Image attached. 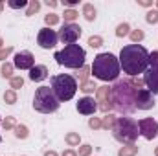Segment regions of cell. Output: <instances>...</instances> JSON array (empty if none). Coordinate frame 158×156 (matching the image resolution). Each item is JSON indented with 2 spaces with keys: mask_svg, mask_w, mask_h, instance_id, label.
I'll use <instances>...</instances> for the list:
<instances>
[{
  "mask_svg": "<svg viewBox=\"0 0 158 156\" xmlns=\"http://www.w3.org/2000/svg\"><path fill=\"white\" fill-rule=\"evenodd\" d=\"M96 110H98V103L94 101V97L85 96L83 99L77 101V112L79 114H83V116H92Z\"/></svg>",
  "mask_w": 158,
  "mask_h": 156,
  "instance_id": "14",
  "label": "cell"
},
{
  "mask_svg": "<svg viewBox=\"0 0 158 156\" xmlns=\"http://www.w3.org/2000/svg\"><path fill=\"white\" fill-rule=\"evenodd\" d=\"M77 4H79V0H64V6H68L70 9H72L74 6H77Z\"/></svg>",
  "mask_w": 158,
  "mask_h": 156,
  "instance_id": "40",
  "label": "cell"
},
{
  "mask_svg": "<svg viewBox=\"0 0 158 156\" xmlns=\"http://www.w3.org/2000/svg\"><path fill=\"white\" fill-rule=\"evenodd\" d=\"M136 92L138 88L131 83V79H118L110 86V103L121 114H132L136 110Z\"/></svg>",
  "mask_w": 158,
  "mask_h": 156,
  "instance_id": "2",
  "label": "cell"
},
{
  "mask_svg": "<svg viewBox=\"0 0 158 156\" xmlns=\"http://www.w3.org/2000/svg\"><path fill=\"white\" fill-rule=\"evenodd\" d=\"M4 101L7 105H15L17 103V92L15 90H6L4 92Z\"/></svg>",
  "mask_w": 158,
  "mask_h": 156,
  "instance_id": "27",
  "label": "cell"
},
{
  "mask_svg": "<svg viewBox=\"0 0 158 156\" xmlns=\"http://www.w3.org/2000/svg\"><path fill=\"white\" fill-rule=\"evenodd\" d=\"M143 83L147 84V90L155 96L158 94V68H149L143 72Z\"/></svg>",
  "mask_w": 158,
  "mask_h": 156,
  "instance_id": "15",
  "label": "cell"
},
{
  "mask_svg": "<svg viewBox=\"0 0 158 156\" xmlns=\"http://www.w3.org/2000/svg\"><path fill=\"white\" fill-rule=\"evenodd\" d=\"M96 103L98 109L105 114H109V110L112 109V103H110V86H98L96 90Z\"/></svg>",
  "mask_w": 158,
  "mask_h": 156,
  "instance_id": "10",
  "label": "cell"
},
{
  "mask_svg": "<svg viewBox=\"0 0 158 156\" xmlns=\"http://www.w3.org/2000/svg\"><path fill=\"white\" fill-rule=\"evenodd\" d=\"M40 9V2H37V0H31L30 4H28V11H26V15L28 17H31L33 13H37Z\"/></svg>",
  "mask_w": 158,
  "mask_h": 156,
  "instance_id": "30",
  "label": "cell"
},
{
  "mask_svg": "<svg viewBox=\"0 0 158 156\" xmlns=\"http://www.w3.org/2000/svg\"><path fill=\"white\" fill-rule=\"evenodd\" d=\"M63 17H64V22L72 24V22L79 17V13L76 11V9H64V15H63Z\"/></svg>",
  "mask_w": 158,
  "mask_h": 156,
  "instance_id": "28",
  "label": "cell"
},
{
  "mask_svg": "<svg viewBox=\"0 0 158 156\" xmlns=\"http://www.w3.org/2000/svg\"><path fill=\"white\" fill-rule=\"evenodd\" d=\"M2 9H4V2H0V11H2Z\"/></svg>",
  "mask_w": 158,
  "mask_h": 156,
  "instance_id": "45",
  "label": "cell"
},
{
  "mask_svg": "<svg viewBox=\"0 0 158 156\" xmlns=\"http://www.w3.org/2000/svg\"><path fill=\"white\" fill-rule=\"evenodd\" d=\"M33 109L42 114H52L59 109V99L55 97V94L50 86L37 88V92L33 96Z\"/></svg>",
  "mask_w": 158,
  "mask_h": 156,
  "instance_id": "7",
  "label": "cell"
},
{
  "mask_svg": "<svg viewBox=\"0 0 158 156\" xmlns=\"http://www.w3.org/2000/svg\"><path fill=\"white\" fill-rule=\"evenodd\" d=\"M155 154H156V156H158V147H156V149H155Z\"/></svg>",
  "mask_w": 158,
  "mask_h": 156,
  "instance_id": "47",
  "label": "cell"
},
{
  "mask_svg": "<svg viewBox=\"0 0 158 156\" xmlns=\"http://www.w3.org/2000/svg\"><path fill=\"white\" fill-rule=\"evenodd\" d=\"M64 142H66L70 147H77L79 142H81V136H79L77 132H68V134L64 136Z\"/></svg>",
  "mask_w": 158,
  "mask_h": 156,
  "instance_id": "20",
  "label": "cell"
},
{
  "mask_svg": "<svg viewBox=\"0 0 158 156\" xmlns=\"http://www.w3.org/2000/svg\"><path fill=\"white\" fill-rule=\"evenodd\" d=\"M136 154H138V145H134V143L123 145L118 151V156H136Z\"/></svg>",
  "mask_w": 158,
  "mask_h": 156,
  "instance_id": "17",
  "label": "cell"
},
{
  "mask_svg": "<svg viewBox=\"0 0 158 156\" xmlns=\"http://www.w3.org/2000/svg\"><path fill=\"white\" fill-rule=\"evenodd\" d=\"M88 127L94 129V130H96V129H101V119H99V117H90V119H88Z\"/></svg>",
  "mask_w": 158,
  "mask_h": 156,
  "instance_id": "39",
  "label": "cell"
},
{
  "mask_svg": "<svg viewBox=\"0 0 158 156\" xmlns=\"http://www.w3.org/2000/svg\"><path fill=\"white\" fill-rule=\"evenodd\" d=\"M145 20H147V24H158V9H151V11H147Z\"/></svg>",
  "mask_w": 158,
  "mask_h": 156,
  "instance_id": "29",
  "label": "cell"
},
{
  "mask_svg": "<svg viewBox=\"0 0 158 156\" xmlns=\"http://www.w3.org/2000/svg\"><path fill=\"white\" fill-rule=\"evenodd\" d=\"M119 61L118 57L110 51H105V53H99L94 57V63H92V74L94 77L99 79V81H118L119 76Z\"/></svg>",
  "mask_w": 158,
  "mask_h": 156,
  "instance_id": "3",
  "label": "cell"
},
{
  "mask_svg": "<svg viewBox=\"0 0 158 156\" xmlns=\"http://www.w3.org/2000/svg\"><path fill=\"white\" fill-rule=\"evenodd\" d=\"M156 7H158V0H156Z\"/></svg>",
  "mask_w": 158,
  "mask_h": 156,
  "instance_id": "48",
  "label": "cell"
},
{
  "mask_svg": "<svg viewBox=\"0 0 158 156\" xmlns=\"http://www.w3.org/2000/svg\"><path fill=\"white\" fill-rule=\"evenodd\" d=\"M53 59L61 66H66V68H83L85 59H86V51L79 44H68L61 51H55Z\"/></svg>",
  "mask_w": 158,
  "mask_h": 156,
  "instance_id": "4",
  "label": "cell"
},
{
  "mask_svg": "<svg viewBox=\"0 0 158 156\" xmlns=\"http://www.w3.org/2000/svg\"><path fill=\"white\" fill-rule=\"evenodd\" d=\"M88 72H90V68H88V66H83V68L79 70V74H77L79 83H83V81H86V79H88Z\"/></svg>",
  "mask_w": 158,
  "mask_h": 156,
  "instance_id": "38",
  "label": "cell"
},
{
  "mask_svg": "<svg viewBox=\"0 0 158 156\" xmlns=\"http://www.w3.org/2000/svg\"><path fill=\"white\" fill-rule=\"evenodd\" d=\"M138 129H140V134L145 138V140H155L158 136V121H155L153 117H143L138 121Z\"/></svg>",
  "mask_w": 158,
  "mask_h": 156,
  "instance_id": "9",
  "label": "cell"
},
{
  "mask_svg": "<svg viewBox=\"0 0 158 156\" xmlns=\"http://www.w3.org/2000/svg\"><path fill=\"white\" fill-rule=\"evenodd\" d=\"M129 37H131V40H132V44H138V42H142V40H143L145 33H143L142 30H132V31L129 33Z\"/></svg>",
  "mask_w": 158,
  "mask_h": 156,
  "instance_id": "25",
  "label": "cell"
},
{
  "mask_svg": "<svg viewBox=\"0 0 158 156\" xmlns=\"http://www.w3.org/2000/svg\"><path fill=\"white\" fill-rule=\"evenodd\" d=\"M131 33V26L127 22H121L118 28H116V37H127Z\"/></svg>",
  "mask_w": 158,
  "mask_h": 156,
  "instance_id": "24",
  "label": "cell"
},
{
  "mask_svg": "<svg viewBox=\"0 0 158 156\" xmlns=\"http://www.w3.org/2000/svg\"><path fill=\"white\" fill-rule=\"evenodd\" d=\"M119 66L131 77L143 74L149 66V51L142 44H129L123 46L119 51Z\"/></svg>",
  "mask_w": 158,
  "mask_h": 156,
  "instance_id": "1",
  "label": "cell"
},
{
  "mask_svg": "<svg viewBox=\"0 0 158 156\" xmlns=\"http://www.w3.org/2000/svg\"><path fill=\"white\" fill-rule=\"evenodd\" d=\"M57 40H59V35L53 30H50V28H42L39 31V35H37V44L40 48H44V50L53 48L57 44Z\"/></svg>",
  "mask_w": 158,
  "mask_h": 156,
  "instance_id": "12",
  "label": "cell"
},
{
  "mask_svg": "<svg viewBox=\"0 0 158 156\" xmlns=\"http://www.w3.org/2000/svg\"><path fill=\"white\" fill-rule=\"evenodd\" d=\"M114 123H116V116L114 114H107V116L101 119V129H107V130H112V127H114Z\"/></svg>",
  "mask_w": 158,
  "mask_h": 156,
  "instance_id": "19",
  "label": "cell"
},
{
  "mask_svg": "<svg viewBox=\"0 0 158 156\" xmlns=\"http://www.w3.org/2000/svg\"><path fill=\"white\" fill-rule=\"evenodd\" d=\"M57 35H59V40H61L63 44H66V46H68V44H76L77 39L81 37V28H79L76 22H72V24L64 22Z\"/></svg>",
  "mask_w": 158,
  "mask_h": 156,
  "instance_id": "8",
  "label": "cell"
},
{
  "mask_svg": "<svg viewBox=\"0 0 158 156\" xmlns=\"http://www.w3.org/2000/svg\"><path fill=\"white\" fill-rule=\"evenodd\" d=\"M46 4H48L50 7H57V2H55V0H46Z\"/></svg>",
  "mask_w": 158,
  "mask_h": 156,
  "instance_id": "43",
  "label": "cell"
},
{
  "mask_svg": "<svg viewBox=\"0 0 158 156\" xmlns=\"http://www.w3.org/2000/svg\"><path fill=\"white\" fill-rule=\"evenodd\" d=\"M52 90H53L55 97L59 99V103L61 101H70L77 92V81L68 74L53 76L52 77Z\"/></svg>",
  "mask_w": 158,
  "mask_h": 156,
  "instance_id": "6",
  "label": "cell"
},
{
  "mask_svg": "<svg viewBox=\"0 0 158 156\" xmlns=\"http://www.w3.org/2000/svg\"><path fill=\"white\" fill-rule=\"evenodd\" d=\"M44 156H59V154H57L55 151H46V153H44Z\"/></svg>",
  "mask_w": 158,
  "mask_h": 156,
  "instance_id": "44",
  "label": "cell"
},
{
  "mask_svg": "<svg viewBox=\"0 0 158 156\" xmlns=\"http://www.w3.org/2000/svg\"><path fill=\"white\" fill-rule=\"evenodd\" d=\"M2 46H4V40L0 39V50H2Z\"/></svg>",
  "mask_w": 158,
  "mask_h": 156,
  "instance_id": "46",
  "label": "cell"
},
{
  "mask_svg": "<svg viewBox=\"0 0 158 156\" xmlns=\"http://www.w3.org/2000/svg\"><path fill=\"white\" fill-rule=\"evenodd\" d=\"M44 22H46V28L55 26V24H59V15H55V13H48V15H44Z\"/></svg>",
  "mask_w": 158,
  "mask_h": 156,
  "instance_id": "26",
  "label": "cell"
},
{
  "mask_svg": "<svg viewBox=\"0 0 158 156\" xmlns=\"http://www.w3.org/2000/svg\"><path fill=\"white\" fill-rule=\"evenodd\" d=\"M149 68H158V50L149 53Z\"/></svg>",
  "mask_w": 158,
  "mask_h": 156,
  "instance_id": "34",
  "label": "cell"
},
{
  "mask_svg": "<svg viewBox=\"0 0 158 156\" xmlns=\"http://www.w3.org/2000/svg\"><path fill=\"white\" fill-rule=\"evenodd\" d=\"M63 156H77V153H76V151H72V149H66V151L63 153Z\"/></svg>",
  "mask_w": 158,
  "mask_h": 156,
  "instance_id": "42",
  "label": "cell"
},
{
  "mask_svg": "<svg viewBox=\"0 0 158 156\" xmlns=\"http://www.w3.org/2000/svg\"><path fill=\"white\" fill-rule=\"evenodd\" d=\"M138 6H143V7H149V6H153V2H149V0H138Z\"/></svg>",
  "mask_w": 158,
  "mask_h": 156,
  "instance_id": "41",
  "label": "cell"
},
{
  "mask_svg": "<svg viewBox=\"0 0 158 156\" xmlns=\"http://www.w3.org/2000/svg\"><path fill=\"white\" fill-rule=\"evenodd\" d=\"M30 2H26V0H20V2H15V0H9L7 2V6L11 7V9H22V7H26Z\"/></svg>",
  "mask_w": 158,
  "mask_h": 156,
  "instance_id": "32",
  "label": "cell"
},
{
  "mask_svg": "<svg viewBox=\"0 0 158 156\" xmlns=\"http://www.w3.org/2000/svg\"><path fill=\"white\" fill-rule=\"evenodd\" d=\"M0 125H2V119H0Z\"/></svg>",
  "mask_w": 158,
  "mask_h": 156,
  "instance_id": "49",
  "label": "cell"
},
{
  "mask_svg": "<svg viewBox=\"0 0 158 156\" xmlns=\"http://www.w3.org/2000/svg\"><path fill=\"white\" fill-rule=\"evenodd\" d=\"M155 107V96L147 88H138L136 92V110H151Z\"/></svg>",
  "mask_w": 158,
  "mask_h": 156,
  "instance_id": "11",
  "label": "cell"
},
{
  "mask_svg": "<svg viewBox=\"0 0 158 156\" xmlns=\"http://www.w3.org/2000/svg\"><path fill=\"white\" fill-rule=\"evenodd\" d=\"M112 134L121 143H127V145L134 143L138 134H140L138 121L132 119V117H116V123L112 127Z\"/></svg>",
  "mask_w": 158,
  "mask_h": 156,
  "instance_id": "5",
  "label": "cell"
},
{
  "mask_svg": "<svg viewBox=\"0 0 158 156\" xmlns=\"http://www.w3.org/2000/svg\"><path fill=\"white\" fill-rule=\"evenodd\" d=\"M2 127H4L6 130H9V129H15V127H17V119H15L13 116H7L4 121H2Z\"/></svg>",
  "mask_w": 158,
  "mask_h": 156,
  "instance_id": "31",
  "label": "cell"
},
{
  "mask_svg": "<svg viewBox=\"0 0 158 156\" xmlns=\"http://www.w3.org/2000/svg\"><path fill=\"white\" fill-rule=\"evenodd\" d=\"M13 66L19 70H31L35 66V57L31 51H20L13 59Z\"/></svg>",
  "mask_w": 158,
  "mask_h": 156,
  "instance_id": "13",
  "label": "cell"
},
{
  "mask_svg": "<svg viewBox=\"0 0 158 156\" xmlns=\"http://www.w3.org/2000/svg\"><path fill=\"white\" fill-rule=\"evenodd\" d=\"M0 142H2V138H0Z\"/></svg>",
  "mask_w": 158,
  "mask_h": 156,
  "instance_id": "50",
  "label": "cell"
},
{
  "mask_svg": "<svg viewBox=\"0 0 158 156\" xmlns=\"http://www.w3.org/2000/svg\"><path fill=\"white\" fill-rule=\"evenodd\" d=\"M90 153H92V145H81L77 151V156H90Z\"/></svg>",
  "mask_w": 158,
  "mask_h": 156,
  "instance_id": "36",
  "label": "cell"
},
{
  "mask_svg": "<svg viewBox=\"0 0 158 156\" xmlns=\"http://www.w3.org/2000/svg\"><path fill=\"white\" fill-rule=\"evenodd\" d=\"M13 64L11 63H4L2 64V68H0V72H2V77H6V79H11L13 77Z\"/></svg>",
  "mask_w": 158,
  "mask_h": 156,
  "instance_id": "23",
  "label": "cell"
},
{
  "mask_svg": "<svg viewBox=\"0 0 158 156\" xmlns=\"http://www.w3.org/2000/svg\"><path fill=\"white\" fill-rule=\"evenodd\" d=\"M48 77V68L44 64H35L31 70H30V79L33 83H39V81H44Z\"/></svg>",
  "mask_w": 158,
  "mask_h": 156,
  "instance_id": "16",
  "label": "cell"
},
{
  "mask_svg": "<svg viewBox=\"0 0 158 156\" xmlns=\"http://www.w3.org/2000/svg\"><path fill=\"white\" fill-rule=\"evenodd\" d=\"M79 90H83L85 94H90V92H94V90H98V86H96V83H94V81H90V79H86V81H83V83L79 84Z\"/></svg>",
  "mask_w": 158,
  "mask_h": 156,
  "instance_id": "21",
  "label": "cell"
},
{
  "mask_svg": "<svg viewBox=\"0 0 158 156\" xmlns=\"http://www.w3.org/2000/svg\"><path fill=\"white\" fill-rule=\"evenodd\" d=\"M88 44H90L92 48H99V46L103 44V37H99V35H92V37L88 39Z\"/></svg>",
  "mask_w": 158,
  "mask_h": 156,
  "instance_id": "33",
  "label": "cell"
},
{
  "mask_svg": "<svg viewBox=\"0 0 158 156\" xmlns=\"http://www.w3.org/2000/svg\"><path fill=\"white\" fill-rule=\"evenodd\" d=\"M13 130H15V136H17L19 140H26V138H28V134H30V130H28V127H26V125H17Z\"/></svg>",
  "mask_w": 158,
  "mask_h": 156,
  "instance_id": "22",
  "label": "cell"
},
{
  "mask_svg": "<svg viewBox=\"0 0 158 156\" xmlns=\"http://www.w3.org/2000/svg\"><path fill=\"white\" fill-rule=\"evenodd\" d=\"M83 17H85L88 22H92V20L96 18V7H94L92 4H85V6H83Z\"/></svg>",
  "mask_w": 158,
  "mask_h": 156,
  "instance_id": "18",
  "label": "cell"
},
{
  "mask_svg": "<svg viewBox=\"0 0 158 156\" xmlns=\"http://www.w3.org/2000/svg\"><path fill=\"white\" fill-rule=\"evenodd\" d=\"M9 84H11V88H13V90H17V88H22V84H24V79H22V77H11V79H9Z\"/></svg>",
  "mask_w": 158,
  "mask_h": 156,
  "instance_id": "35",
  "label": "cell"
},
{
  "mask_svg": "<svg viewBox=\"0 0 158 156\" xmlns=\"http://www.w3.org/2000/svg\"><path fill=\"white\" fill-rule=\"evenodd\" d=\"M11 53H13V46H6V48H2V50H0V59H2V61H6Z\"/></svg>",
  "mask_w": 158,
  "mask_h": 156,
  "instance_id": "37",
  "label": "cell"
}]
</instances>
